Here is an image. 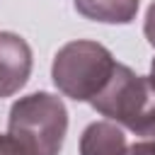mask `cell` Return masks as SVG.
<instances>
[{
	"label": "cell",
	"instance_id": "cell-6",
	"mask_svg": "<svg viewBox=\"0 0 155 155\" xmlns=\"http://www.w3.org/2000/svg\"><path fill=\"white\" fill-rule=\"evenodd\" d=\"M75 10L92 19L104 24H131L138 15L140 0H73Z\"/></svg>",
	"mask_w": 155,
	"mask_h": 155
},
{
	"label": "cell",
	"instance_id": "cell-5",
	"mask_svg": "<svg viewBox=\"0 0 155 155\" xmlns=\"http://www.w3.org/2000/svg\"><path fill=\"white\" fill-rule=\"evenodd\" d=\"M128 143L114 121H92L80 136V155H126Z\"/></svg>",
	"mask_w": 155,
	"mask_h": 155
},
{
	"label": "cell",
	"instance_id": "cell-7",
	"mask_svg": "<svg viewBox=\"0 0 155 155\" xmlns=\"http://www.w3.org/2000/svg\"><path fill=\"white\" fill-rule=\"evenodd\" d=\"M0 155H34L24 143H19L10 133H0Z\"/></svg>",
	"mask_w": 155,
	"mask_h": 155
},
{
	"label": "cell",
	"instance_id": "cell-9",
	"mask_svg": "<svg viewBox=\"0 0 155 155\" xmlns=\"http://www.w3.org/2000/svg\"><path fill=\"white\" fill-rule=\"evenodd\" d=\"M126 155H155V143L153 140H140V143H133Z\"/></svg>",
	"mask_w": 155,
	"mask_h": 155
},
{
	"label": "cell",
	"instance_id": "cell-1",
	"mask_svg": "<svg viewBox=\"0 0 155 155\" xmlns=\"http://www.w3.org/2000/svg\"><path fill=\"white\" fill-rule=\"evenodd\" d=\"M116 70V58L107 46L90 39L63 44L51 63V78L61 94L75 102H92Z\"/></svg>",
	"mask_w": 155,
	"mask_h": 155
},
{
	"label": "cell",
	"instance_id": "cell-8",
	"mask_svg": "<svg viewBox=\"0 0 155 155\" xmlns=\"http://www.w3.org/2000/svg\"><path fill=\"white\" fill-rule=\"evenodd\" d=\"M143 34L148 39V44L155 48V0L150 2L148 12H145V22H143Z\"/></svg>",
	"mask_w": 155,
	"mask_h": 155
},
{
	"label": "cell",
	"instance_id": "cell-10",
	"mask_svg": "<svg viewBox=\"0 0 155 155\" xmlns=\"http://www.w3.org/2000/svg\"><path fill=\"white\" fill-rule=\"evenodd\" d=\"M150 80H153V85H155V58H153V63H150Z\"/></svg>",
	"mask_w": 155,
	"mask_h": 155
},
{
	"label": "cell",
	"instance_id": "cell-4",
	"mask_svg": "<svg viewBox=\"0 0 155 155\" xmlns=\"http://www.w3.org/2000/svg\"><path fill=\"white\" fill-rule=\"evenodd\" d=\"M34 56L24 36L0 31V99L17 94L31 75Z\"/></svg>",
	"mask_w": 155,
	"mask_h": 155
},
{
	"label": "cell",
	"instance_id": "cell-3",
	"mask_svg": "<svg viewBox=\"0 0 155 155\" xmlns=\"http://www.w3.org/2000/svg\"><path fill=\"white\" fill-rule=\"evenodd\" d=\"M90 104L107 121L121 124L138 136H148L155 126V85L150 75H136L124 63H116L114 75Z\"/></svg>",
	"mask_w": 155,
	"mask_h": 155
},
{
	"label": "cell",
	"instance_id": "cell-11",
	"mask_svg": "<svg viewBox=\"0 0 155 155\" xmlns=\"http://www.w3.org/2000/svg\"><path fill=\"white\" fill-rule=\"evenodd\" d=\"M145 138H150V140H153V143H155V126H153V128H150V131H148V136H145Z\"/></svg>",
	"mask_w": 155,
	"mask_h": 155
},
{
	"label": "cell",
	"instance_id": "cell-2",
	"mask_svg": "<svg viewBox=\"0 0 155 155\" xmlns=\"http://www.w3.org/2000/svg\"><path fill=\"white\" fill-rule=\"evenodd\" d=\"M7 133L34 155H58L68 133V109L58 94H24L10 107Z\"/></svg>",
	"mask_w": 155,
	"mask_h": 155
}]
</instances>
